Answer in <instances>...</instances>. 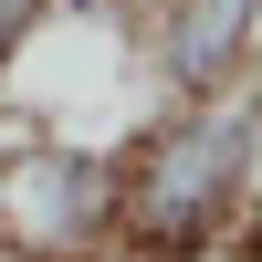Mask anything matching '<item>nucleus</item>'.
<instances>
[{
  "label": "nucleus",
  "mask_w": 262,
  "mask_h": 262,
  "mask_svg": "<svg viewBox=\"0 0 262 262\" xmlns=\"http://www.w3.org/2000/svg\"><path fill=\"white\" fill-rule=\"evenodd\" d=\"M53 11H63V0H0V74L42 42V21H53Z\"/></svg>",
  "instance_id": "obj_4"
},
{
  "label": "nucleus",
  "mask_w": 262,
  "mask_h": 262,
  "mask_svg": "<svg viewBox=\"0 0 262 262\" xmlns=\"http://www.w3.org/2000/svg\"><path fill=\"white\" fill-rule=\"evenodd\" d=\"M147 105H200L262 84V0H137Z\"/></svg>",
  "instance_id": "obj_3"
},
{
  "label": "nucleus",
  "mask_w": 262,
  "mask_h": 262,
  "mask_svg": "<svg viewBox=\"0 0 262 262\" xmlns=\"http://www.w3.org/2000/svg\"><path fill=\"white\" fill-rule=\"evenodd\" d=\"M0 262H116V137L0 116Z\"/></svg>",
  "instance_id": "obj_2"
},
{
  "label": "nucleus",
  "mask_w": 262,
  "mask_h": 262,
  "mask_svg": "<svg viewBox=\"0 0 262 262\" xmlns=\"http://www.w3.org/2000/svg\"><path fill=\"white\" fill-rule=\"evenodd\" d=\"M116 262H262V84L137 105L116 137Z\"/></svg>",
  "instance_id": "obj_1"
}]
</instances>
